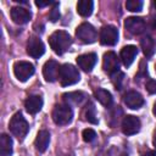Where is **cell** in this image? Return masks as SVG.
Here are the masks:
<instances>
[{
  "label": "cell",
  "instance_id": "1",
  "mask_svg": "<svg viewBox=\"0 0 156 156\" xmlns=\"http://www.w3.org/2000/svg\"><path fill=\"white\" fill-rule=\"evenodd\" d=\"M49 44L55 54L62 55L63 52H66L69 49V46L72 44V38L65 30H56L50 35Z\"/></svg>",
  "mask_w": 156,
  "mask_h": 156
},
{
  "label": "cell",
  "instance_id": "2",
  "mask_svg": "<svg viewBox=\"0 0 156 156\" xmlns=\"http://www.w3.org/2000/svg\"><path fill=\"white\" fill-rule=\"evenodd\" d=\"M58 79H60V83L62 87H68V85H73V84L78 83L80 79V74L73 65L65 63L60 67Z\"/></svg>",
  "mask_w": 156,
  "mask_h": 156
},
{
  "label": "cell",
  "instance_id": "3",
  "mask_svg": "<svg viewBox=\"0 0 156 156\" xmlns=\"http://www.w3.org/2000/svg\"><path fill=\"white\" fill-rule=\"evenodd\" d=\"M10 132L18 139H23L29 129V126L27 123V121L24 119L23 115L21 112H16L11 119H10V124H9Z\"/></svg>",
  "mask_w": 156,
  "mask_h": 156
},
{
  "label": "cell",
  "instance_id": "4",
  "mask_svg": "<svg viewBox=\"0 0 156 156\" xmlns=\"http://www.w3.org/2000/svg\"><path fill=\"white\" fill-rule=\"evenodd\" d=\"M73 118V111L67 104H58L52 110V119L58 126H66L71 123Z\"/></svg>",
  "mask_w": 156,
  "mask_h": 156
},
{
  "label": "cell",
  "instance_id": "5",
  "mask_svg": "<svg viewBox=\"0 0 156 156\" xmlns=\"http://www.w3.org/2000/svg\"><path fill=\"white\" fill-rule=\"evenodd\" d=\"M76 37L83 43V44H91L98 39L96 29L90 23H82L76 29Z\"/></svg>",
  "mask_w": 156,
  "mask_h": 156
},
{
  "label": "cell",
  "instance_id": "6",
  "mask_svg": "<svg viewBox=\"0 0 156 156\" xmlns=\"http://www.w3.org/2000/svg\"><path fill=\"white\" fill-rule=\"evenodd\" d=\"M34 66L28 62V61H18L13 65V73L15 77L20 82H26L28 80L33 74H34Z\"/></svg>",
  "mask_w": 156,
  "mask_h": 156
},
{
  "label": "cell",
  "instance_id": "7",
  "mask_svg": "<svg viewBox=\"0 0 156 156\" xmlns=\"http://www.w3.org/2000/svg\"><path fill=\"white\" fill-rule=\"evenodd\" d=\"M100 43L102 45H107V46H113L117 44L118 41V30L115 26L107 24L104 26L100 29Z\"/></svg>",
  "mask_w": 156,
  "mask_h": 156
},
{
  "label": "cell",
  "instance_id": "8",
  "mask_svg": "<svg viewBox=\"0 0 156 156\" xmlns=\"http://www.w3.org/2000/svg\"><path fill=\"white\" fill-rule=\"evenodd\" d=\"M102 68L110 76H112L119 71V58L117 57V55L113 51L105 52L104 58H102Z\"/></svg>",
  "mask_w": 156,
  "mask_h": 156
},
{
  "label": "cell",
  "instance_id": "9",
  "mask_svg": "<svg viewBox=\"0 0 156 156\" xmlns=\"http://www.w3.org/2000/svg\"><path fill=\"white\" fill-rule=\"evenodd\" d=\"M140 119L133 115H128L122 121V132L126 135H133L136 134L140 130Z\"/></svg>",
  "mask_w": 156,
  "mask_h": 156
},
{
  "label": "cell",
  "instance_id": "10",
  "mask_svg": "<svg viewBox=\"0 0 156 156\" xmlns=\"http://www.w3.org/2000/svg\"><path fill=\"white\" fill-rule=\"evenodd\" d=\"M145 21L141 17H128L124 21V28L133 35H139L145 30Z\"/></svg>",
  "mask_w": 156,
  "mask_h": 156
},
{
  "label": "cell",
  "instance_id": "11",
  "mask_svg": "<svg viewBox=\"0 0 156 156\" xmlns=\"http://www.w3.org/2000/svg\"><path fill=\"white\" fill-rule=\"evenodd\" d=\"M60 67L61 66L55 60L46 61L45 65H44V67H43V76L45 78V80L46 82H50V83L57 80L58 74H60Z\"/></svg>",
  "mask_w": 156,
  "mask_h": 156
},
{
  "label": "cell",
  "instance_id": "12",
  "mask_svg": "<svg viewBox=\"0 0 156 156\" xmlns=\"http://www.w3.org/2000/svg\"><path fill=\"white\" fill-rule=\"evenodd\" d=\"M27 52L33 58H39L45 52V45L39 38L30 37L28 40V44H27Z\"/></svg>",
  "mask_w": 156,
  "mask_h": 156
},
{
  "label": "cell",
  "instance_id": "13",
  "mask_svg": "<svg viewBox=\"0 0 156 156\" xmlns=\"http://www.w3.org/2000/svg\"><path fill=\"white\" fill-rule=\"evenodd\" d=\"M96 61H98V56L94 52L83 54V55L77 57V65L84 72H91V69L96 65Z\"/></svg>",
  "mask_w": 156,
  "mask_h": 156
},
{
  "label": "cell",
  "instance_id": "14",
  "mask_svg": "<svg viewBox=\"0 0 156 156\" xmlns=\"http://www.w3.org/2000/svg\"><path fill=\"white\" fill-rule=\"evenodd\" d=\"M11 18L16 24H26L32 18V13L24 7L16 6L11 9Z\"/></svg>",
  "mask_w": 156,
  "mask_h": 156
},
{
  "label": "cell",
  "instance_id": "15",
  "mask_svg": "<svg viewBox=\"0 0 156 156\" xmlns=\"http://www.w3.org/2000/svg\"><path fill=\"white\" fill-rule=\"evenodd\" d=\"M123 100H124V104L132 110L140 108L144 105V98L138 91H134V90H130V91L126 93Z\"/></svg>",
  "mask_w": 156,
  "mask_h": 156
},
{
  "label": "cell",
  "instance_id": "16",
  "mask_svg": "<svg viewBox=\"0 0 156 156\" xmlns=\"http://www.w3.org/2000/svg\"><path fill=\"white\" fill-rule=\"evenodd\" d=\"M24 107L26 111L30 115H35L38 113L41 107H43V99L40 95H30L24 101Z\"/></svg>",
  "mask_w": 156,
  "mask_h": 156
},
{
  "label": "cell",
  "instance_id": "17",
  "mask_svg": "<svg viewBox=\"0 0 156 156\" xmlns=\"http://www.w3.org/2000/svg\"><path fill=\"white\" fill-rule=\"evenodd\" d=\"M138 55V49L136 46L134 45H127V46H123L122 50H121V61L123 62V65L126 67H129L133 61L135 60V56Z\"/></svg>",
  "mask_w": 156,
  "mask_h": 156
},
{
  "label": "cell",
  "instance_id": "18",
  "mask_svg": "<svg viewBox=\"0 0 156 156\" xmlns=\"http://www.w3.org/2000/svg\"><path fill=\"white\" fill-rule=\"evenodd\" d=\"M50 144V133L45 129L38 132L37 138L34 140V146L39 152H45Z\"/></svg>",
  "mask_w": 156,
  "mask_h": 156
},
{
  "label": "cell",
  "instance_id": "19",
  "mask_svg": "<svg viewBox=\"0 0 156 156\" xmlns=\"http://www.w3.org/2000/svg\"><path fill=\"white\" fill-rule=\"evenodd\" d=\"M63 101L67 105H82L87 100V94L83 91H71V93H65L62 95Z\"/></svg>",
  "mask_w": 156,
  "mask_h": 156
},
{
  "label": "cell",
  "instance_id": "20",
  "mask_svg": "<svg viewBox=\"0 0 156 156\" xmlns=\"http://www.w3.org/2000/svg\"><path fill=\"white\" fill-rule=\"evenodd\" d=\"M94 96L95 99L105 107H110L113 102V99H112V95L110 91H107L106 89H102V88H98L95 91H94Z\"/></svg>",
  "mask_w": 156,
  "mask_h": 156
},
{
  "label": "cell",
  "instance_id": "21",
  "mask_svg": "<svg viewBox=\"0 0 156 156\" xmlns=\"http://www.w3.org/2000/svg\"><path fill=\"white\" fill-rule=\"evenodd\" d=\"M140 46L143 49V52L146 57H151L154 54H155V50H156V44H155V40L150 37V35H145L141 38L140 40Z\"/></svg>",
  "mask_w": 156,
  "mask_h": 156
},
{
  "label": "cell",
  "instance_id": "22",
  "mask_svg": "<svg viewBox=\"0 0 156 156\" xmlns=\"http://www.w3.org/2000/svg\"><path fill=\"white\" fill-rule=\"evenodd\" d=\"M12 139L7 134H1L0 136V154L1 156H10L12 154Z\"/></svg>",
  "mask_w": 156,
  "mask_h": 156
},
{
  "label": "cell",
  "instance_id": "23",
  "mask_svg": "<svg viewBox=\"0 0 156 156\" xmlns=\"http://www.w3.org/2000/svg\"><path fill=\"white\" fill-rule=\"evenodd\" d=\"M94 2L90 0H80L77 2V12L82 17H88L93 13Z\"/></svg>",
  "mask_w": 156,
  "mask_h": 156
},
{
  "label": "cell",
  "instance_id": "24",
  "mask_svg": "<svg viewBox=\"0 0 156 156\" xmlns=\"http://www.w3.org/2000/svg\"><path fill=\"white\" fill-rule=\"evenodd\" d=\"M85 119L91 123V124H98V117H96V111H95V106L93 102H88L87 107H85V112H84Z\"/></svg>",
  "mask_w": 156,
  "mask_h": 156
},
{
  "label": "cell",
  "instance_id": "25",
  "mask_svg": "<svg viewBox=\"0 0 156 156\" xmlns=\"http://www.w3.org/2000/svg\"><path fill=\"white\" fill-rule=\"evenodd\" d=\"M143 1L140 0H128L126 2V7L128 11H132V12H140L141 9H143Z\"/></svg>",
  "mask_w": 156,
  "mask_h": 156
},
{
  "label": "cell",
  "instance_id": "26",
  "mask_svg": "<svg viewBox=\"0 0 156 156\" xmlns=\"http://www.w3.org/2000/svg\"><path fill=\"white\" fill-rule=\"evenodd\" d=\"M82 136H83V140L85 143H91V141H94L96 139V132L94 129H91V128H87V129L83 130Z\"/></svg>",
  "mask_w": 156,
  "mask_h": 156
},
{
  "label": "cell",
  "instance_id": "27",
  "mask_svg": "<svg viewBox=\"0 0 156 156\" xmlns=\"http://www.w3.org/2000/svg\"><path fill=\"white\" fill-rule=\"evenodd\" d=\"M123 80H124V74L122 72L118 71L115 74H112V82L117 89H122V82Z\"/></svg>",
  "mask_w": 156,
  "mask_h": 156
},
{
  "label": "cell",
  "instance_id": "28",
  "mask_svg": "<svg viewBox=\"0 0 156 156\" xmlns=\"http://www.w3.org/2000/svg\"><path fill=\"white\" fill-rule=\"evenodd\" d=\"M49 18L51 22H56L60 18V11H58V2L54 4V7L51 9L50 13H49Z\"/></svg>",
  "mask_w": 156,
  "mask_h": 156
},
{
  "label": "cell",
  "instance_id": "29",
  "mask_svg": "<svg viewBox=\"0 0 156 156\" xmlns=\"http://www.w3.org/2000/svg\"><path fill=\"white\" fill-rule=\"evenodd\" d=\"M145 88L149 94H156V80L155 79H149L145 84Z\"/></svg>",
  "mask_w": 156,
  "mask_h": 156
},
{
  "label": "cell",
  "instance_id": "30",
  "mask_svg": "<svg viewBox=\"0 0 156 156\" xmlns=\"http://www.w3.org/2000/svg\"><path fill=\"white\" fill-rule=\"evenodd\" d=\"M55 2H52V1H40V0H37L35 1V5L38 6V7H45V6H49V5H54Z\"/></svg>",
  "mask_w": 156,
  "mask_h": 156
},
{
  "label": "cell",
  "instance_id": "31",
  "mask_svg": "<svg viewBox=\"0 0 156 156\" xmlns=\"http://www.w3.org/2000/svg\"><path fill=\"white\" fill-rule=\"evenodd\" d=\"M141 156H156V150H155V151L146 152V154H144V155H141Z\"/></svg>",
  "mask_w": 156,
  "mask_h": 156
},
{
  "label": "cell",
  "instance_id": "32",
  "mask_svg": "<svg viewBox=\"0 0 156 156\" xmlns=\"http://www.w3.org/2000/svg\"><path fill=\"white\" fill-rule=\"evenodd\" d=\"M152 143H154V145L156 146V129H155V132H154V139H152Z\"/></svg>",
  "mask_w": 156,
  "mask_h": 156
},
{
  "label": "cell",
  "instance_id": "33",
  "mask_svg": "<svg viewBox=\"0 0 156 156\" xmlns=\"http://www.w3.org/2000/svg\"><path fill=\"white\" fill-rule=\"evenodd\" d=\"M152 28L156 30V18H154V20H152Z\"/></svg>",
  "mask_w": 156,
  "mask_h": 156
},
{
  "label": "cell",
  "instance_id": "34",
  "mask_svg": "<svg viewBox=\"0 0 156 156\" xmlns=\"http://www.w3.org/2000/svg\"><path fill=\"white\" fill-rule=\"evenodd\" d=\"M152 113L156 116V102H155V105H154V108H152Z\"/></svg>",
  "mask_w": 156,
  "mask_h": 156
},
{
  "label": "cell",
  "instance_id": "35",
  "mask_svg": "<svg viewBox=\"0 0 156 156\" xmlns=\"http://www.w3.org/2000/svg\"><path fill=\"white\" fill-rule=\"evenodd\" d=\"M154 6H155V9H156V1H154Z\"/></svg>",
  "mask_w": 156,
  "mask_h": 156
},
{
  "label": "cell",
  "instance_id": "36",
  "mask_svg": "<svg viewBox=\"0 0 156 156\" xmlns=\"http://www.w3.org/2000/svg\"><path fill=\"white\" fill-rule=\"evenodd\" d=\"M63 156H73V155H63Z\"/></svg>",
  "mask_w": 156,
  "mask_h": 156
},
{
  "label": "cell",
  "instance_id": "37",
  "mask_svg": "<svg viewBox=\"0 0 156 156\" xmlns=\"http://www.w3.org/2000/svg\"><path fill=\"white\" fill-rule=\"evenodd\" d=\"M155 71H156V65H155Z\"/></svg>",
  "mask_w": 156,
  "mask_h": 156
}]
</instances>
